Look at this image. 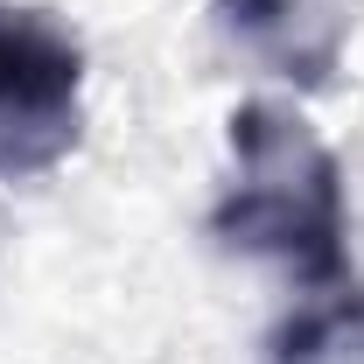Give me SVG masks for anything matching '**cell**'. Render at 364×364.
Here are the masks:
<instances>
[{
  "mask_svg": "<svg viewBox=\"0 0 364 364\" xmlns=\"http://www.w3.org/2000/svg\"><path fill=\"white\" fill-rule=\"evenodd\" d=\"M85 134V49L43 14L0 0V182L49 176Z\"/></svg>",
  "mask_w": 364,
  "mask_h": 364,
  "instance_id": "2",
  "label": "cell"
},
{
  "mask_svg": "<svg viewBox=\"0 0 364 364\" xmlns=\"http://www.w3.org/2000/svg\"><path fill=\"white\" fill-rule=\"evenodd\" d=\"M210 231L231 252L280 259L309 287L350 280L343 168L301 112H287V105H238L231 112V182L210 210Z\"/></svg>",
  "mask_w": 364,
  "mask_h": 364,
  "instance_id": "1",
  "label": "cell"
},
{
  "mask_svg": "<svg viewBox=\"0 0 364 364\" xmlns=\"http://www.w3.org/2000/svg\"><path fill=\"white\" fill-rule=\"evenodd\" d=\"M218 21L231 43H245L259 63H273L280 77H301V85H322L343 49L336 0H218Z\"/></svg>",
  "mask_w": 364,
  "mask_h": 364,
  "instance_id": "3",
  "label": "cell"
},
{
  "mask_svg": "<svg viewBox=\"0 0 364 364\" xmlns=\"http://www.w3.org/2000/svg\"><path fill=\"white\" fill-rule=\"evenodd\" d=\"M267 364H364V287H309V301L267 336Z\"/></svg>",
  "mask_w": 364,
  "mask_h": 364,
  "instance_id": "4",
  "label": "cell"
}]
</instances>
